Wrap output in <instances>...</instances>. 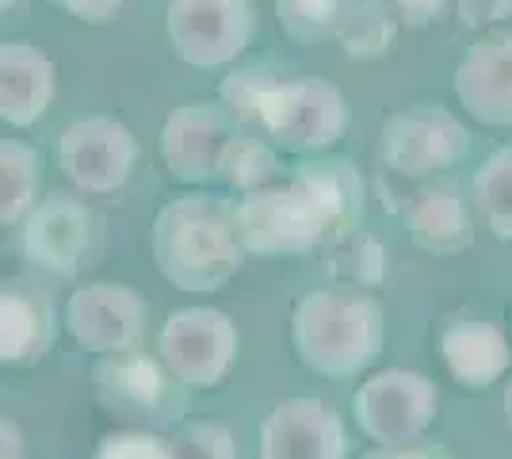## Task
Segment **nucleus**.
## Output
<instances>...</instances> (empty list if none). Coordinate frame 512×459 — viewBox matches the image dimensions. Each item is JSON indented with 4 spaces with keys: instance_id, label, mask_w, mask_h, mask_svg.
Listing matches in <instances>:
<instances>
[{
    "instance_id": "f257e3e1",
    "label": "nucleus",
    "mask_w": 512,
    "mask_h": 459,
    "mask_svg": "<svg viewBox=\"0 0 512 459\" xmlns=\"http://www.w3.org/2000/svg\"><path fill=\"white\" fill-rule=\"evenodd\" d=\"M153 261L176 291L207 295L226 287L245 264L234 203L211 192L165 203L153 219Z\"/></svg>"
},
{
    "instance_id": "f03ea898",
    "label": "nucleus",
    "mask_w": 512,
    "mask_h": 459,
    "mask_svg": "<svg viewBox=\"0 0 512 459\" xmlns=\"http://www.w3.org/2000/svg\"><path fill=\"white\" fill-rule=\"evenodd\" d=\"M383 341V306L360 291H310L291 314L295 356L325 379H352L371 368Z\"/></svg>"
},
{
    "instance_id": "7ed1b4c3",
    "label": "nucleus",
    "mask_w": 512,
    "mask_h": 459,
    "mask_svg": "<svg viewBox=\"0 0 512 459\" xmlns=\"http://www.w3.org/2000/svg\"><path fill=\"white\" fill-rule=\"evenodd\" d=\"M260 131L287 153H321L348 131V100L321 77L276 81L260 108Z\"/></svg>"
},
{
    "instance_id": "20e7f679",
    "label": "nucleus",
    "mask_w": 512,
    "mask_h": 459,
    "mask_svg": "<svg viewBox=\"0 0 512 459\" xmlns=\"http://www.w3.org/2000/svg\"><path fill=\"white\" fill-rule=\"evenodd\" d=\"M157 352L180 387L211 391L226 379L237 360L234 318L214 306H180L165 318Z\"/></svg>"
},
{
    "instance_id": "39448f33",
    "label": "nucleus",
    "mask_w": 512,
    "mask_h": 459,
    "mask_svg": "<svg viewBox=\"0 0 512 459\" xmlns=\"http://www.w3.org/2000/svg\"><path fill=\"white\" fill-rule=\"evenodd\" d=\"M253 0H169L165 31L172 54L192 69L230 66L253 39Z\"/></svg>"
},
{
    "instance_id": "423d86ee",
    "label": "nucleus",
    "mask_w": 512,
    "mask_h": 459,
    "mask_svg": "<svg viewBox=\"0 0 512 459\" xmlns=\"http://www.w3.org/2000/svg\"><path fill=\"white\" fill-rule=\"evenodd\" d=\"M237 234L245 253L256 257H302L325 241V219L318 203L299 184L256 188L234 203Z\"/></svg>"
},
{
    "instance_id": "0eeeda50",
    "label": "nucleus",
    "mask_w": 512,
    "mask_h": 459,
    "mask_svg": "<svg viewBox=\"0 0 512 459\" xmlns=\"http://www.w3.org/2000/svg\"><path fill=\"white\" fill-rule=\"evenodd\" d=\"M440 394L432 379L409 372V368H386L375 372L360 391L352 394V414L367 440L375 444H409L428 433L436 421Z\"/></svg>"
},
{
    "instance_id": "6e6552de",
    "label": "nucleus",
    "mask_w": 512,
    "mask_h": 459,
    "mask_svg": "<svg viewBox=\"0 0 512 459\" xmlns=\"http://www.w3.org/2000/svg\"><path fill=\"white\" fill-rule=\"evenodd\" d=\"M470 153V131L440 104L394 111L383 127V161L398 176H432L459 165Z\"/></svg>"
},
{
    "instance_id": "1a4fd4ad",
    "label": "nucleus",
    "mask_w": 512,
    "mask_h": 459,
    "mask_svg": "<svg viewBox=\"0 0 512 459\" xmlns=\"http://www.w3.org/2000/svg\"><path fill=\"white\" fill-rule=\"evenodd\" d=\"M134 161H138V138L115 115H85L73 127H65L58 142V165L65 180L96 196L123 188Z\"/></svg>"
},
{
    "instance_id": "9d476101",
    "label": "nucleus",
    "mask_w": 512,
    "mask_h": 459,
    "mask_svg": "<svg viewBox=\"0 0 512 459\" xmlns=\"http://www.w3.org/2000/svg\"><path fill=\"white\" fill-rule=\"evenodd\" d=\"M150 306L127 284L115 280H96V284L77 287L65 303V326L73 341L85 352L111 356V352L134 349L142 329H146Z\"/></svg>"
},
{
    "instance_id": "9b49d317",
    "label": "nucleus",
    "mask_w": 512,
    "mask_h": 459,
    "mask_svg": "<svg viewBox=\"0 0 512 459\" xmlns=\"http://www.w3.org/2000/svg\"><path fill=\"white\" fill-rule=\"evenodd\" d=\"M234 134V119L226 115L222 104L192 100L176 108L161 127V157H165L169 176L192 188L218 180L222 157Z\"/></svg>"
},
{
    "instance_id": "f8f14e48",
    "label": "nucleus",
    "mask_w": 512,
    "mask_h": 459,
    "mask_svg": "<svg viewBox=\"0 0 512 459\" xmlns=\"http://www.w3.org/2000/svg\"><path fill=\"white\" fill-rule=\"evenodd\" d=\"M96 394L107 410L127 417H180L184 410V394L169 368L138 349L100 356Z\"/></svg>"
},
{
    "instance_id": "ddd939ff",
    "label": "nucleus",
    "mask_w": 512,
    "mask_h": 459,
    "mask_svg": "<svg viewBox=\"0 0 512 459\" xmlns=\"http://www.w3.org/2000/svg\"><path fill=\"white\" fill-rule=\"evenodd\" d=\"M260 459H348L341 414L321 398H287L260 421Z\"/></svg>"
},
{
    "instance_id": "4468645a",
    "label": "nucleus",
    "mask_w": 512,
    "mask_h": 459,
    "mask_svg": "<svg viewBox=\"0 0 512 459\" xmlns=\"http://www.w3.org/2000/svg\"><path fill=\"white\" fill-rule=\"evenodd\" d=\"M451 85L482 127H512V27L470 46Z\"/></svg>"
},
{
    "instance_id": "2eb2a0df",
    "label": "nucleus",
    "mask_w": 512,
    "mask_h": 459,
    "mask_svg": "<svg viewBox=\"0 0 512 459\" xmlns=\"http://www.w3.org/2000/svg\"><path fill=\"white\" fill-rule=\"evenodd\" d=\"M88 238H92V215L85 203L69 196H50L31 207L23 219V253L27 261L54 272L73 276L85 261Z\"/></svg>"
},
{
    "instance_id": "dca6fc26",
    "label": "nucleus",
    "mask_w": 512,
    "mask_h": 459,
    "mask_svg": "<svg viewBox=\"0 0 512 459\" xmlns=\"http://www.w3.org/2000/svg\"><path fill=\"white\" fill-rule=\"evenodd\" d=\"M58 92V69L27 39L0 43V123L35 127Z\"/></svg>"
},
{
    "instance_id": "f3484780",
    "label": "nucleus",
    "mask_w": 512,
    "mask_h": 459,
    "mask_svg": "<svg viewBox=\"0 0 512 459\" xmlns=\"http://www.w3.org/2000/svg\"><path fill=\"white\" fill-rule=\"evenodd\" d=\"M306 196L318 203L325 219V241H341L363 226L367 184L348 157H310L295 169V180Z\"/></svg>"
},
{
    "instance_id": "a211bd4d",
    "label": "nucleus",
    "mask_w": 512,
    "mask_h": 459,
    "mask_svg": "<svg viewBox=\"0 0 512 459\" xmlns=\"http://www.w3.org/2000/svg\"><path fill=\"white\" fill-rule=\"evenodd\" d=\"M440 356H444V368L451 372V379L467 391L493 387L512 364V349L505 333L493 322H478V318L451 322L440 337Z\"/></svg>"
},
{
    "instance_id": "6ab92c4d",
    "label": "nucleus",
    "mask_w": 512,
    "mask_h": 459,
    "mask_svg": "<svg viewBox=\"0 0 512 459\" xmlns=\"http://www.w3.org/2000/svg\"><path fill=\"white\" fill-rule=\"evenodd\" d=\"M409 238L417 249H425L432 257H455L470 249L474 241V222L459 188L455 184H428L406 207Z\"/></svg>"
},
{
    "instance_id": "aec40b11",
    "label": "nucleus",
    "mask_w": 512,
    "mask_h": 459,
    "mask_svg": "<svg viewBox=\"0 0 512 459\" xmlns=\"http://www.w3.org/2000/svg\"><path fill=\"white\" fill-rule=\"evenodd\" d=\"M54 337L46 306L20 287H0V368L35 364Z\"/></svg>"
},
{
    "instance_id": "412c9836",
    "label": "nucleus",
    "mask_w": 512,
    "mask_h": 459,
    "mask_svg": "<svg viewBox=\"0 0 512 459\" xmlns=\"http://www.w3.org/2000/svg\"><path fill=\"white\" fill-rule=\"evenodd\" d=\"M39 153L20 138H0V226H16L39 203Z\"/></svg>"
},
{
    "instance_id": "4be33fe9",
    "label": "nucleus",
    "mask_w": 512,
    "mask_h": 459,
    "mask_svg": "<svg viewBox=\"0 0 512 459\" xmlns=\"http://www.w3.org/2000/svg\"><path fill=\"white\" fill-rule=\"evenodd\" d=\"M394 35H398V16L390 12L386 0H352L337 27V43L352 62L383 58L394 46Z\"/></svg>"
},
{
    "instance_id": "5701e85b",
    "label": "nucleus",
    "mask_w": 512,
    "mask_h": 459,
    "mask_svg": "<svg viewBox=\"0 0 512 459\" xmlns=\"http://www.w3.org/2000/svg\"><path fill=\"white\" fill-rule=\"evenodd\" d=\"M474 203L497 241H512V146L493 150L474 173Z\"/></svg>"
},
{
    "instance_id": "b1692460",
    "label": "nucleus",
    "mask_w": 512,
    "mask_h": 459,
    "mask_svg": "<svg viewBox=\"0 0 512 459\" xmlns=\"http://www.w3.org/2000/svg\"><path fill=\"white\" fill-rule=\"evenodd\" d=\"M348 4L352 0H276V20L291 43L318 46L337 39Z\"/></svg>"
},
{
    "instance_id": "393cba45",
    "label": "nucleus",
    "mask_w": 512,
    "mask_h": 459,
    "mask_svg": "<svg viewBox=\"0 0 512 459\" xmlns=\"http://www.w3.org/2000/svg\"><path fill=\"white\" fill-rule=\"evenodd\" d=\"M279 157L272 150V142L264 138H249V134H234L230 146H226V157H222V169H218V180H226L237 192H256V188H268V180L276 176Z\"/></svg>"
},
{
    "instance_id": "a878e982",
    "label": "nucleus",
    "mask_w": 512,
    "mask_h": 459,
    "mask_svg": "<svg viewBox=\"0 0 512 459\" xmlns=\"http://www.w3.org/2000/svg\"><path fill=\"white\" fill-rule=\"evenodd\" d=\"M272 85H276V77L264 66L234 69L218 88V100H222V108L234 123H256L260 127V108H264V96Z\"/></svg>"
},
{
    "instance_id": "bb28decb",
    "label": "nucleus",
    "mask_w": 512,
    "mask_h": 459,
    "mask_svg": "<svg viewBox=\"0 0 512 459\" xmlns=\"http://www.w3.org/2000/svg\"><path fill=\"white\" fill-rule=\"evenodd\" d=\"M329 268L356 284H379L383 280V245L367 238L363 230L341 241H329Z\"/></svg>"
},
{
    "instance_id": "cd10ccee",
    "label": "nucleus",
    "mask_w": 512,
    "mask_h": 459,
    "mask_svg": "<svg viewBox=\"0 0 512 459\" xmlns=\"http://www.w3.org/2000/svg\"><path fill=\"white\" fill-rule=\"evenodd\" d=\"M176 459H237L234 433L218 421H188L172 440Z\"/></svg>"
},
{
    "instance_id": "c85d7f7f",
    "label": "nucleus",
    "mask_w": 512,
    "mask_h": 459,
    "mask_svg": "<svg viewBox=\"0 0 512 459\" xmlns=\"http://www.w3.org/2000/svg\"><path fill=\"white\" fill-rule=\"evenodd\" d=\"M92 459H176L172 444L153 433H111L100 440Z\"/></svg>"
},
{
    "instance_id": "c756f323",
    "label": "nucleus",
    "mask_w": 512,
    "mask_h": 459,
    "mask_svg": "<svg viewBox=\"0 0 512 459\" xmlns=\"http://www.w3.org/2000/svg\"><path fill=\"white\" fill-rule=\"evenodd\" d=\"M455 16L470 31H486L512 20V0H455Z\"/></svg>"
},
{
    "instance_id": "7c9ffc66",
    "label": "nucleus",
    "mask_w": 512,
    "mask_h": 459,
    "mask_svg": "<svg viewBox=\"0 0 512 459\" xmlns=\"http://www.w3.org/2000/svg\"><path fill=\"white\" fill-rule=\"evenodd\" d=\"M386 4L406 27H432L444 20L451 8V0H386Z\"/></svg>"
},
{
    "instance_id": "2f4dec72",
    "label": "nucleus",
    "mask_w": 512,
    "mask_h": 459,
    "mask_svg": "<svg viewBox=\"0 0 512 459\" xmlns=\"http://www.w3.org/2000/svg\"><path fill=\"white\" fill-rule=\"evenodd\" d=\"M50 4H58V8H65L73 20L92 23V27L115 23L119 20V12H123V0H50Z\"/></svg>"
},
{
    "instance_id": "473e14b6",
    "label": "nucleus",
    "mask_w": 512,
    "mask_h": 459,
    "mask_svg": "<svg viewBox=\"0 0 512 459\" xmlns=\"http://www.w3.org/2000/svg\"><path fill=\"white\" fill-rule=\"evenodd\" d=\"M363 459H451L444 444L436 440H409V444H375L371 452H363Z\"/></svg>"
},
{
    "instance_id": "72a5a7b5",
    "label": "nucleus",
    "mask_w": 512,
    "mask_h": 459,
    "mask_svg": "<svg viewBox=\"0 0 512 459\" xmlns=\"http://www.w3.org/2000/svg\"><path fill=\"white\" fill-rule=\"evenodd\" d=\"M23 429L16 421L0 417V459H23Z\"/></svg>"
},
{
    "instance_id": "f704fd0d",
    "label": "nucleus",
    "mask_w": 512,
    "mask_h": 459,
    "mask_svg": "<svg viewBox=\"0 0 512 459\" xmlns=\"http://www.w3.org/2000/svg\"><path fill=\"white\" fill-rule=\"evenodd\" d=\"M505 421H509V429H512V383L505 387Z\"/></svg>"
},
{
    "instance_id": "c9c22d12",
    "label": "nucleus",
    "mask_w": 512,
    "mask_h": 459,
    "mask_svg": "<svg viewBox=\"0 0 512 459\" xmlns=\"http://www.w3.org/2000/svg\"><path fill=\"white\" fill-rule=\"evenodd\" d=\"M23 0H0V12H12V8H20Z\"/></svg>"
}]
</instances>
